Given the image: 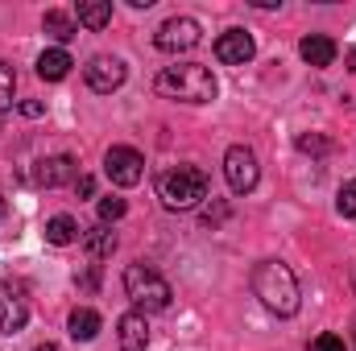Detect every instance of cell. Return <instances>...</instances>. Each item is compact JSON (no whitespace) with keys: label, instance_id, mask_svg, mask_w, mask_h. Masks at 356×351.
Returning a JSON list of instances; mask_svg holds the SVG:
<instances>
[{"label":"cell","instance_id":"25","mask_svg":"<svg viewBox=\"0 0 356 351\" xmlns=\"http://www.w3.org/2000/svg\"><path fill=\"white\" fill-rule=\"evenodd\" d=\"M315 351H348V348H344V339H340V335H332V331H323V335L315 339Z\"/></svg>","mask_w":356,"mask_h":351},{"label":"cell","instance_id":"18","mask_svg":"<svg viewBox=\"0 0 356 351\" xmlns=\"http://www.w3.org/2000/svg\"><path fill=\"white\" fill-rule=\"evenodd\" d=\"M79 223H75V215H54V219H46V240L54 244V248H67V244H75L79 240Z\"/></svg>","mask_w":356,"mask_h":351},{"label":"cell","instance_id":"27","mask_svg":"<svg viewBox=\"0 0 356 351\" xmlns=\"http://www.w3.org/2000/svg\"><path fill=\"white\" fill-rule=\"evenodd\" d=\"M79 285H83V289H88V293H95V289H99V264H91L88 273H83V277H79Z\"/></svg>","mask_w":356,"mask_h":351},{"label":"cell","instance_id":"12","mask_svg":"<svg viewBox=\"0 0 356 351\" xmlns=\"http://www.w3.org/2000/svg\"><path fill=\"white\" fill-rule=\"evenodd\" d=\"M116 339H120V351H145L149 348V323L141 310H129L116 318Z\"/></svg>","mask_w":356,"mask_h":351},{"label":"cell","instance_id":"30","mask_svg":"<svg viewBox=\"0 0 356 351\" xmlns=\"http://www.w3.org/2000/svg\"><path fill=\"white\" fill-rule=\"evenodd\" d=\"M4 215H8V203H4V198H0V219H4Z\"/></svg>","mask_w":356,"mask_h":351},{"label":"cell","instance_id":"26","mask_svg":"<svg viewBox=\"0 0 356 351\" xmlns=\"http://www.w3.org/2000/svg\"><path fill=\"white\" fill-rule=\"evenodd\" d=\"M21 116L38 120V116H46V103H42V99H25V103H21Z\"/></svg>","mask_w":356,"mask_h":351},{"label":"cell","instance_id":"29","mask_svg":"<svg viewBox=\"0 0 356 351\" xmlns=\"http://www.w3.org/2000/svg\"><path fill=\"white\" fill-rule=\"evenodd\" d=\"M33 351H63V348H58V343H38Z\"/></svg>","mask_w":356,"mask_h":351},{"label":"cell","instance_id":"20","mask_svg":"<svg viewBox=\"0 0 356 351\" xmlns=\"http://www.w3.org/2000/svg\"><path fill=\"white\" fill-rule=\"evenodd\" d=\"M294 149L298 153H311V157H323V153H332V141L323 132H298L294 137Z\"/></svg>","mask_w":356,"mask_h":351},{"label":"cell","instance_id":"3","mask_svg":"<svg viewBox=\"0 0 356 351\" xmlns=\"http://www.w3.org/2000/svg\"><path fill=\"white\" fill-rule=\"evenodd\" d=\"M211 194V178L199 166H170L158 174V198L166 211H195Z\"/></svg>","mask_w":356,"mask_h":351},{"label":"cell","instance_id":"23","mask_svg":"<svg viewBox=\"0 0 356 351\" xmlns=\"http://www.w3.org/2000/svg\"><path fill=\"white\" fill-rule=\"evenodd\" d=\"M13 95H17V75L8 67H0V112L13 108Z\"/></svg>","mask_w":356,"mask_h":351},{"label":"cell","instance_id":"6","mask_svg":"<svg viewBox=\"0 0 356 351\" xmlns=\"http://www.w3.org/2000/svg\"><path fill=\"white\" fill-rule=\"evenodd\" d=\"M104 178L112 182V186H137L141 178H145V157L137 153V149H129V145H112L108 153H104Z\"/></svg>","mask_w":356,"mask_h":351},{"label":"cell","instance_id":"14","mask_svg":"<svg viewBox=\"0 0 356 351\" xmlns=\"http://www.w3.org/2000/svg\"><path fill=\"white\" fill-rule=\"evenodd\" d=\"M71 54L63 50V46H54V50H42L38 54V79H46V83H58V79H67L71 75Z\"/></svg>","mask_w":356,"mask_h":351},{"label":"cell","instance_id":"2","mask_svg":"<svg viewBox=\"0 0 356 351\" xmlns=\"http://www.w3.org/2000/svg\"><path fill=\"white\" fill-rule=\"evenodd\" d=\"M154 91L162 99H178V103H211L220 83H216V75L203 62H175V67L158 71Z\"/></svg>","mask_w":356,"mask_h":351},{"label":"cell","instance_id":"17","mask_svg":"<svg viewBox=\"0 0 356 351\" xmlns=\"http://www.w3.org/2000/svg\"><path fill=\"white\" fill-rule=\"evenodd\" d=\"M75 17H79V25H88V29H108V21H112V0H79L75 4Z\"/></svg>","mask_w":356,"mask_h":351},{"label":"cell","instance_id":"15","mask_svg":"<svg viewBox=\"0 0 356 351\" xmlns=\"http://www.w3.org/2000/svg\"><path fill=\"white\" fill-rule=\"evenodd\" d=\"M67 327H71V339L75 343H91L95 335H99V327H104V318L91 310V306H79V310H71V318H67Z\"/></svg>","mask_w":356,"mask_h":351},{"label":"cell","instance_id":"31","mask_svg":"<svg viewBox=\"0 0 356 351\" xmlns=\"http://www.w3.org/2000/svg\"><path fill=\"white\" fill-rule=\"evenodd\" d=\"M353 343H356V314H353Z\"/></svg>","mask_w":356,"mask_h":351},{"label":"cell","instance_id":"22","mask_svg":"<svg viewBox=\"0 0 356 351\" xmlns=\"http://www.w3.org/2000/svg\"><path fill=\"white\" fill-rule=\"evenodd\" d=\"M336 211H340L344 219H356V178L340 186V194H336Z\"/></svg>","mask_w":356,"mask_h":351},{"label":"cell","instance_id":"5","mask_svg":"<svg viewBox=\"0 0 356 351\" xmlns=\"http://www.w3.org/2000/svg\"><path fill=\"white\" fill-rule=\"evenodd\" d=\"M224 178H228V190L232 194H253L257 182H261V166H257V153L249 145H232L224 153Z\"/></svg>","mask_w":356,"mask_h":351},{"label":"cell","instance_id":"7","mask_svg":"<svg viewBox=\"0 0 356 351\" xmlns=\"http://www.w3.org/2000/svg\"><path fill=\"white\" fill-rule=\"evenodd\" d=\"M199 42H203V29H199V21H195V17H170V21H162V25H158V33H154V46H158V50H166V54L195 50Z\"/></svg>","mask_w":356,"mask_h":351},{"label":"cell","instance_id":"1","mask_svg":"<svg viewBox=\"0 0 356 351\" xmlns=\"http://www.w3.org/2000/svg\"><path fill=\"white\" fill-rule=\"evenodd\" d=\"M249 285H253L257 302L266 306L269 314H277V318H294L298 306H302L298 277H294V268H290L286 261H273V257H269V261H257L253 264Z\"/></svg>","mask_w":356,"mask_h":351},{"label":"cell","instance_id":"9","mask_svg":"<svg viewBox=\"0 0 356 351\" xmlns=\"http://www.w3.org/2000/svg\"><path fill=\"white\" fill-rule=\"evenodd\" d=\"M25 323H29V298L17 285L0 281V335H17Z\"/></svg>","mask_w":356,"mask_h":351},{"label":"cell","instance_id":"8","mask_svg":"<svg viewBox=\"0 0 356 351\" xmlns=\"http://www.w3.org/2000/svg\"><path fill=\"white\" fill-rule=\"evenodd\" d=\"M83 79H88V87L95 91V95H112L116 87H124L129 67H124L116 54H95L88 67H83Z\"/></svg>","mask_w":356,"mask_h":351},{"label":"cell","instance_id":"10","mask_svg":"<svg viewBox=\"0 0 356 351\" xmlns=\"http://www.w3.org/2000/svg\"><path fill=\"white\" fill-rule=\"evenodd\" d=\"M79 174V166H75V157L71 153H54V157H42L38 166H33V186H42V190H54V186H67V182H75Z\"/></svg>","mask_w":356,"mask_h":351},{"label":"cell","instance_id":"16","mask_svg":"<svg viewBox=\"0 0 356 351\" xmlns=\"http://www.w3.org/2000/svg\"><path fill=\"white\" fill-rule=\"evenodd\" d=\"M116 232L108 228V223H99V228H91L88 236H83V248H88V257L91 261H108L112 252H116Z\"/></svg>","mask_w":356,"mask_h":351},{"label":"cell","instance_id":"4","mask_svg":"<svg viewBox=\"0 0 356 351\" xmlns=\"http://www.w3.org/2000/svg\"><path fill=\"white\" fill-rule=\"evenodd\" d=\"M124 293H129V302L141 310V314H149V310H166L170 306V285H166V277L158 273V268H149L145 261H133L124 268Z\"/></svg>","mask_w":356,"mask_h":351},{"label":"cell","instance_id":"11","mask_svg":"<svg viewBox=\"0 0 356 351\" xmlns=\"http://www.w3.org/2000/svg\"><path fill=\"white\" fill-rule=\"evenodd\" d=\"M253 54H257V46L245 29H224L216 37V58L224 67H245V62H253Z\"/></svg>","mask_w":356,"mask_h":351},{"label":"cell","instance_id":"13","mask_svg":"<svg viewBox=\"0 0 356 351\" xmlns=\"http://www.w3.org/2000/svg\"><path fill=\"white\" fill-rule=\"evenodd\" d=\"M298 54H302V62H307V67H319V71H323V67H332V62H336V54H340V50H336V42H332L327 33H307V37L298 42Z\"/></svg>","mask_w":356,"mask_h":351},{"label":"cell","instance_id":"21","mask_svg":"<svg viewBox=\"0 0 356 351\" xmlns=\"http://www.w3.org/2000/svg\"><path fill=\"white\" fill-rule=\"evenodd\" d=\"M95 211H99V223H116V219H124L129 203H124V198H116V194H108V198H99V203H95Z\"/></svg>","mask_w":356,"mask_h":351},{"label":"cell","instance_id":"19","mask_svg":"<svg viewBox=\"0 0 356 351\" xmlns=\"http://www.w3.org/2000/svg\"><path fill=\"white\" fill-rule=\"evenodd\" d=\"M42 29L54 37V42H71L75 33H79V25H75V17L71 12H63V8H50L46 17H42Z\"/></svg>","mask_w":356,"mask_h":351},{"label":"cell","instance_id":"24","mask_svg":"<svg viewBox=\"0 0 356 351\" xmlns=\"http://www.w3.org/2000/svg\"><path fill=\"white\" fill-rule=\"evenodd\" d=\"M224 219H228V203H224V198H216V203L203 211V228H220Z\"/></svg>","mask_w":356,"mask_h":351},{"label":"cell","instance_id":"28","mask_svg":"<svg viewBox=\"0 0 356 351\" xmlns=\"http://www.w3.org/2000/svg\"><path fill=\"white\" fill-rule=\"evenodd\" d=\"M75 190H79V198H91V194H95V178H79V182H75Z\"/></svg>","mask_w":356,"mask_h":351}]
</instances>
